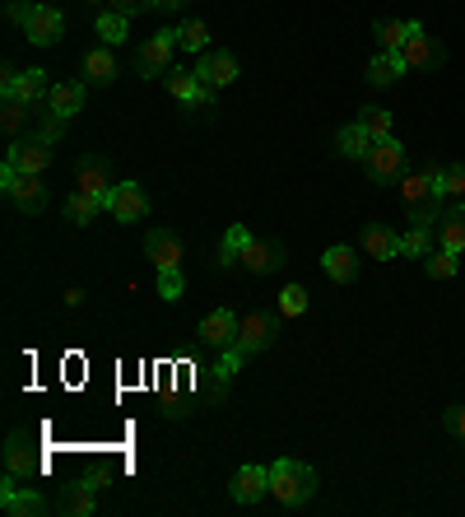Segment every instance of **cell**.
Returning a JSON list of instances; mask_svg holds the SVG:
<instances>
[{"mask_svg": "<svg viewBox=\"0 0 465 517\" xmlns=\"http://www.w3.org/2000/svg\"><path fill=\"white\" fill-rule=\"evenodd\" d=\"M317 471L307 462H298V457H279L275 466H270V499H275L279 508H303L317 499Z\"/></svg>", "mask_w": 465, "mask_h": 517, "instance_id": "1", "label": "cell"}, {"mask_svg": "<svg viewBox=\"0 0 465 517\" xmlns=\"http://www.w3.org/2000/svg\"><path fill=\"white\" fill-rule=\"evenodd\" d=\"M363 168H368L372 182H382V187H400V177L410 173V150H405L396 136L372 140V150H368V159H363Z\"/></svg>", "mask_w": 465, "mask_h": 517, "instance_id": "2", "label": "cell"}, {"mask_svg": "<svg viewBox=\"0 0 465 517\" xmlns=\"http://www.w3.org/2000/svg\"><path fill=\"white\" fill-rule=\"evenodd\" d=\"M177 47H182V33H177V28H159L154 38L140 42V56H135L140 80H163V75H173Z\"/></svg>", "mask_w": 465, "mask_h": 517, "instance_id": "3", "label": "cell"}, {"mask_svg": "<svg viewBox=\"0 0 465 517\" xmlns=\"http://www.w3.org/2000/svg\"><path fill=\"white\" fill-rule=\"evenodd\" d=\"M279 322H284L279 313H247L238 322V341H233V354L252 359V354L270 350V345H275V336H279Z\"/></svg>", "mask_w": 465, "mask_h": 517, "instance_id": "4", "label": "cell"}, {"mask_svg": "<svg viewBox=\"0 0 465 517\" xmlns=\"http://www.w3.org/2000/svg\"><path fill=\"white\" fill-rule=\"evenodd\" d=\"M0 191H5V201H10L19 215H42V210H47V182H42L38 173L0 177Z\"/></svg>", "mask_w": 465, "mask_h": 517, "instance_id": "5", "label": "cell"}, {"mask_svg": "<svg viewBox=\"0 0 465 517\" xmlns=\"http://www.w3.org/2000/svg\"><path fill=\"white\" fill-rule=\"evenodd\" d=\"M24 38L33 47H56V42L66 38V14L56 10V5H28V19H24Z\"/></svg>", "mask_w": 465, "mask_h": 517, "instance_id": "6", "label": "cell"}, {"mask_svg": "<svg viewBox=\"0 0 465 517\" xmlns=\"http://www.w3.org/2000/svg\"><path fill=\"white\" fill-rule=\"evenodd\" d=\"M107 215L117 219V224H140L149 215V196L140 182H117V187L107 191Z\"/></svg>", "mask_w": 465, "mask_h": 517, "instance_id": "7", "label": "cell"}, {"mask_svg": "<svg viewBox=\"0 0 465 517\" xmlns=\"http://www.w3.org/2000/svg\"><path fill=\"white\" fill-rule=\"evenodd\" d=\"M163 80H168V94H173L177 103H186L191 112H210L214 108V94H219V89L200 84L196 70H173V75H163Z\"/></svg>", "mask_w": 465, "mask_h": 517, "instance_id": "8", "label": "cell"}, {"mask_svg": "<svg viewBox=\"0 0 465 517\" xmlns=\"http://www.w3.org/2000/svg\"><path fill=\"white\" fill-rule=\"evenodd\" d=\"M228 494H233V504H242V508H256L261 499H270V466H256V462L238 466Z\"/></svg>", "mask_w": 465, "mask_h": 517, "instance_id": "9", "label": "cell"}, {"mask_svg": "<svg viewBox=\"0 0 465 517\" xmlns=\"http://www.w3.org/2000/svg\"><path fill=\"white\" fill-rule=\"evenodd\" d=\"M400 56H405V66L410 70H438L442 61H447V47H442L438 38H428L424 24L410 28V42L400 47Z\"/></svg>", "mask_w": 465, "mask_h": 517, "instance_id": "10", "label": "cell"}, {"mask_svg": "<svg viewBox=\"0 0 465 517\" xmlns=\"http://www.w3.org/2000/svg\"><path fill=\"white\" fill-rule=\"evenodd\" d=\"M5 164H14L19 173H47V164H52V145L47 140H38V136H28V140H19L14 136L10 140V150H5Z\"/></svg>", "mask_w": 465, "mask_h": 517, "instance_id": "11", "label": "cell"}, {"mask_svg": "<svg viewBox=\"0 0 465 517\" xmlns=\"http://www.w3.org/2000/svg\"><path fill=\"white\" fill-rule=\"evenodd\" d=\"M5 471H10V480L42 476V457L33 452V438H28V434H10V438H5Z\"/></svg>", "mask_w": 465, "mask_h": 517, "instance_id": "12", "label": "cell"}, {"mask_svg": "<svg viewBox=\"0 0 465 517\" xmlns=\"http://www.w3.org/2000/svg\"><path fill=\"white\" fill-rule=\"evenodd\" d=\"M238 313H228V308H214L210 317H200V345H210V350H233V341H238Z\"/></svg>", "mask_w": 465, "mask_h": 517, "instance_id": "13", "label": "cell"}, {"mask_svg": "<svg viewBox=\"0 0 465 517\" xmlns=\"http://www.w3.org/2000/svg\"><path fill=\"white\" fill-rule=\"evenodd\" d=\"M196 75H200V84H210V89H228V84L238 80V56L224 52V47H214V52H200Z\"/></svg>", "mask_w": 465, "mask_h": 517, "instance_id": "14", "label": "cell"}, {"mask_svg": "<svg viewBox=\"0 0 465 517\" xmlns=\"http://www.w3.org/2000/svg\"><path fill=\"white\" fill-rule=\"evenodd\" d=\"M107 173H112V159H107V154H84L80 164H75V191L107 196V191L117 187V182H107Z\"/></svg>", "mask_w": 465, "mask_h": 517, "instance_id": "15", "label": "cell"}, {"mask_svg": "<svg viewBox=\"0 0 465 517\" xmlns=\"http://www.w3.org/2000/svg\"><path fill=\"white\" fill-rule=\"evenodd\" d=\"M242 266H247V271L252 275H270V271H279V266H284V247L279 243H270V238H247V243H242Z\"/></svg>", "mask_w": 465, "mask_h": 517, "instance_id": "16", "label": "cell"}, {"mask_svg": "<svg viewBox=\"0 0 465 517\" xmlns=\"http://www.w3.org/2000/svg\"><path fill=\"white\" fill-rule=\"evenodd\" d=\"M5 98H19L24 108H47V98H52V80H47V70H19V80Z\"/></svg>", "mask_w": 465, "mask_h": 517, "instance_id": "17", "label": "cell"}, {"mask_svg": "<svg viewBox=\"0 0 465 517\" xmlns=\"http://www.w3.org/2000/svg\"><path fill=\"white\" fill-rule=\"evenodd\" d=\"M145 257L154 261L159 271H177V266H182V243H177V233L149 229L145 233Z\"/></svg>", "mask_w": 465, "mask_h": 517, "instance_id": "18", "label": "cell"}, {"mask_svg": "<svg viewBox=\"0 0 465 517\" xmlns=\"http://www.w3.org/2000/svg\"><path fill=\"white\" fill-rule=\"evenodd\" d=\"M321 271H326V280H335V285H349L354 275H359V252L345 243L326 247V257H321Z\"/></svg>", "mask_w": 465, "mask_h": 517, "instance_id": "19", "label": "cell"}, {"mask_svg": "<svg viewBox=\"0 0 465 517\" xmlns=\"http://www.w3.org/2000/svg\"><path fill=\"white\" fill-rule=\"evenodd\" d=\"M400 75H410V66H405V56L400 52H377L368 61V84L372 89H391Z\"/></svg>", "mask_w": 465, "mask_h": 517, "instance_id": "20", "label": "cell"}, {"mask_svg": "<svg viewBox=\"0 0 465 517\" xmlns=\"http://www.w3.org/2000/svg\"><path fill=\"white\" fill-rule=\"evenodd\" d=\"M0 508H5L10 517H33V513H47L52 504H47L38 490H19V485H5V490H0Z\"/></svg>", "mask_w": 465, "mask_h": 517, "instance_id": "21", "label": "cell"}, {"mask_svg": "<svg viewBox=\"0 0 465 517\" xmlns=\"http://www.w3.org/2000/svg\"><path fill=\"white\" fill-rule=\"evenodd\" d=\"M363 252H368L372 261L400 257V233L386 229V224H368V229H363Z\"/></svg>", "mask_w": 465, "mask_h": 517, "instance_id": "22", "label": "cell"}, {"mask_svg": "<svg viewBox=\"0 0 465 517\" xmlns=\"http://www.w3.org/2000/svg\"><path fill=\"white\" fill-rule=\"evenodd\" d=\"M93 494H98V480H84V485H66L61 499H56V513H70V517H89L93 508Z\"/></svg>", "mask_w": 465, "mask_h": 517, "instance_id": "23", "label": "cell"}, {"mask_svg": "<svg viewBox=\"0 0 465 517\" xmlns=\"http://www.w3.org/2000/svg\"><path fill=\"white\" fill-rule=\"evenodd\" d=\"M84 75H89V84H112L117 80V56H112V47H93V52H84Z\"/></svg>", "mask_w": 465, "mask_h": 517, "instance_id": "24", "label": "cell"}, {"mask_svg": "<svg viewBox=\"0 0 465 517\" xmlns=\"http://www.w3.org/2000/svg\"><path fill=\"white\" fill-rule=\"evenodd\" d=\"M438 247H447V252H465V201L452 205V210L438 219Z\"/></svg>", "mask_w": 465, "mask_h": 517, "instance_id": "25", "label": "cell"}, {"mask_svg": "<svg viewBox=\"0 0 465 517\" xmlns=\"http://www.w3.org/2000/svg\"><path fill=\"white\" fill-rule=\"evenodd\" d=\"M84 108V84L66 80V84H52V98H47V112H56V117H75V112Z\"/></svg>", "mask_w": 465, "mask_h": 517, "instance_id": "26", "label": "cell"}, {"mask_svg": "<svg viewBox=\"0 0 465 517\" xmlns=\"http://www.w3.org/2000/svg\"><path fill=\"white\" fill-rule=\"evenodd\" d=\"M410 28H414V19H377V24H372V38H377L382 52H400V47L410 42Z\"/></svg>", "mask_w": 465, "mask_h": 517, "instance_id": "27", "label": "cell"}, {"mask_svg": "<svg viewBox=\"0 0 465 517\" xmlns=\"http://www.w3.org/2000/svg\"><path fill=\"white\" fill-rule=\"evenodd\" d=\"M93 28H98V38H103L107 47H117V42H126L131 14H121L117 5H103V10H98V19H93Z\"/></svg>", "mask_w": 465, "mask_h": 517, "instance_id": "28", "label": "cell"}, {"mask_svg": "<svg viewBox=\"0 0 465 517\" xmlns=\"http://www.w3.org/2000/svg\"><path fill=\"white\" fill-rule=\"evenodd\" d=\"M335 150L345 154V159H354V164H363V159H368V150H372V136L363 131L359 122H349V126H340V136H335Z\"/></svg>", "mask_w": 465, "mask_h": 517, "instance_id": "29", "label": "cell"}, {"mask_svg": "<svg viewBox=\"0 0 465 517\" xmlns=\"http://www.w3.org/2000/svg\"><path fill=\"white\" fill-rule=\"evenodd\" d=\"M433 247H438V229H433V224H410V233H400V257L424 261Z\"/></svg>", "mask_w": 465, "mask_h": 517, "instance_id": "30", "label": "cell"}, {"mask_svg": "<svg viewBox=\"0 0 465 517\" xmlns=\"http://www.w3.org/2000/svg\"><path fill=\"white\" fill-rule=\"evenodd\" d=\"M103 210H107V196H89V191H70V196H66L70 224H93Z\"/></svg>", "mask_w": 465, "mask_h": 517, "instance_id": "31", "label": "cell"}, {"mask_svg": "<svg viewBox=\"0 0 465 517\" xmlns=\"http://www.w3.org/2000/svg\"><path fill=\"white\" fill-rule=\"evenodd\" d=\"M461 271V252H447V247H433L424 257V275L428 280H452Z\"/></svg>", "mask_w": 465, "mask_h": 517, "instance_id": "32", "label": "cell"}, {"mask_svg": "<svg viewBox=\"0 0 465 517\" xmlns=\"http://www.w3.org/2000/svg\"><path fill=\"white\" fill-rule=\"evenodd\" d=\"M359 126H363V131H368L372 140L396 136V131H391V112H386V108H377V103H368V108L359 112Z\"/></svg>", "mask_w": 465, "mask_h": 517, "instance_id": "33", "label": "cell"}, {"mask_svg": "<svg viewBox=\"0 0 465 517\" xmlns=\"http://www.w3.org/2000/svg\"><path fill=\"white\" fill-rule=\"evenodd\" d=\"M252 233L242 229V224H228V233H224V243H219V257H214V266H233V261L242 257V243H247Z\"/></svg>", "mask_w": 465, "mask_h": 517, "instance_id": "34", "label": "cell"}, {"mask_svg": "<svg viewBox=\"0 0 465 517\" xmlns=\"http://www.w3.org/2000/svg\"><path fill=\"white\" fill-rule=\"evenodd\" d=\"M307 289L303 285H284L279 289V317H303L307 313Z\"/></svg>", "mask_w": 465, "mask_h": 517, "instance_id": "35", "label": "cell"}, {"mask_svg": "<svg viewBox=\"0 0 465 517\" xmlns=\"http://www.w3.org/2000/svg\"><path fill=\"white\" fill-rule=\"evenodd\" d=\"M177 33H182V47H186V52H210V28L200 24V19H186Z\"/></svg>", "mask_w": 465, "mask_h": 517, "instance_id": "36", "label": "cell"}, {"mask_svg": "<svg viewBox=\"0 0 465 517\" xmlns=\"http://www.w3.org/2000/svg\"><path fill=\"white\" fill-rule=\"evenodd\" d=\"M28 112L33 108H24L19 98H5V108H0V126H5V136H19V131H24Z\"/></svg>", "mask_w": 465, "mask_h": 517, "instance_id": "37", "label": "cell"}, {"mask_svg": "<svg viewBox=\"0 0 465 517\" xmlns=\"http://www.w3.org/2000/svg\"><path fill=\"white\" fill-rule=\"evenodd\" d=\"M182 266L177 271H159V294H163V303H177L182 299Z\"/></svg>", "mask_w": 465, "mask_h": 517, "instance_id": "38", "label": "cell"}, {"mask_svg": "<svg viewBox=\"0 0 465 517\" xmlns=\"http://www.w3.org/2000/svg\"><path fill=\"white\" fill-rule=\"evenodd\" d=\"M442 196L461 201L465 196V164H447V177H442Z\"/></svg>", "mask_w": 465, "mask_h": 517, "instance_id": "39", "label": "cell"}, {"mask_svg": "<svg viewBox=\"0 0 465 517\" xmlns=\"http://www.w3.org/2000/svg\"><path fill=\"white\" fill-rule=\"evenodd\" d=\"M66 117H56V112H47V117H42V126H38V140H47V145H56V140L66 136Z\"/></svg>", "mask_w": 465, "mask_h": 517, "instance_id": "40", "label": "cell"}, {"mask_svg": "<svg viewBox=\"0 0 465 517\" xmlns=\"http://www.w3.org/2000/svg\"><path fill=\"white\" fill-rule=\"evenodd\" d=\"M442 424H447V434H456L465 443V406H447L442 410Z\"/></svg>", "mask_w": 465, "mask_h": 517, "instance_id": "41", "label": "cell"}, {"mask_svg": "<svg viewBox=\"0 0 465 517\" xmlns=\"http://www.w3.org/2000/svg\"><path fill=\"white\" fill-rule=\"evenodd\" d=\"M5 19L24 28V19H28V5H24V0H10V5H5Z\"/></svg>", "mask_w": 465, "mask_h": 517, "instance_id": "42", "label": "cell"}, {"mask_svg": "<svg viewBox=\"0 0 465 517\" xmlns=\"http://www.w3.org/2000/svg\"><path fill=\"white\" fill-rule=\"evenodd\" d=\"M191 0H149V10H163V14H177V10H186Z\"/></svg>", "mask_w": 465, "mask_h": 517, "instance_id": "43", "label": "cell"}, {"mask_svg": "<svg viewBox=\"0 0 465 517\" xmlns=\"http://www.w3.org/2000/svg\"><path fill=\"white\" fill-rule=\"evenodd\" d=\"M121 14H140V10H149V0H112Z\"/></svg>", "mask_w": 465, "mask_h": 517, "instance_id": "44", "label": "cell"}, {"mask_svg": "<svg viewBox=\"0 0 465 517\" xmlns=\"http://www.w3.org/2000/svg\"><path fill=\"white\" fill-rule=\"evenodd\" d=\"M93 5H112V0H93Z\"/></svg>", "mask_w": 465, "mask_h": 517, "instance_id": "45", "label": "cell"}]
</instances>
